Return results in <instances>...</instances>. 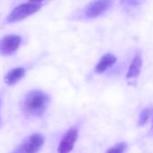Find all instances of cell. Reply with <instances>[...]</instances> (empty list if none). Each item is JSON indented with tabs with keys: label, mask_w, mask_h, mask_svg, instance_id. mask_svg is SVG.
Wrapping results in <instances>:
<instances>
[{
	"label": "cell",
	"mask_w": 153,
	"mask_h": 153,
	"mask_svg": "<svg viewBox=\"0 0 153 153\" xmlns=\"http://www.w3.org/2000/svg\"><path fill=\"white\" fill-rule=\"evenodd\" d=\"M49 104V97L47 93L33 90L28 92L24 99L23 108L26 113L33 117H40L44 114Z\"/></svg>",
	"instance_id": "1"
},
{
	"label": "cell",
	"mask_w": 153,
	"mask_h": 153,
	"mask_svg": "<svg viewBox=\"0 0 153 153\" xmlns=\"http://www.w3.org/2000/svg\"><path fill=\"white\" fill-rule=\"evenodd\" d=\"M41 8V4L36 3H24L17 5L13 8L5 19L6 23H13L20 22L34 13H36Z\"/></svg>",
	"instance_id": "2"
},
{
	"label": "cell",
	"mask_w": 153,
	"mask_h": 153,
	"mask_svg": "<svg viewBox=\"0 0 153 153\" xmlns=\"http://www.w3.org/2000/svg\"><path fill=\"white\" fill-rule=\"evenodd\" d=\"M45 143V138L40 134H33L29 136L13 153H38Z\"/></svg>",
	"instance_id": "3"
},
{
	"label": "cell",
	"mask_w": 153,
	"mask_h": 153,
	"mask_svg": "<svg viewBox=\"0 0 153 153\" xmlns=\"http://www.w3.org/2000/svg\"><path fill=\"white\" fill-rule=\"evenodd\" d=\"M113 0H94L84 9V16L87 19H93L105 13L112 5Z\"/></svg>",
	"instance_id": "4"
},
{
	"label": "cell",
	"mask_w": 153,
	"mask_h": 153,
	"mask_svg": "<svg viewBox=\"0 0 153 153\" xmlns=\"http://www.w3.org/2000/svg\"><path fill=\"white\" fill-rule=\"evenodd\" d=\"M22 37L17 34L5 35L0 39V54L2 56H11L20 48Z\"/></svg>",
	"instance_id": "5"
},
{
	"label": "cell",
	"mask_w": 153,
	"mask_h": 153,
	"mask_svg": "<svg viewBox=\"0 0 153 153\" xmlns=\"http://www.w3.org/2000/svg\"><path fill=\"white\" fill-rule=\"evenodd\" d=\"M78 138V130L77 128L69 129L65 134L63 136L57 149V153H70L74 149V146Z\"/></svg>",
	"instance_id": "6"
},
{
	"label": "cell",
	"mask_w": 153,
	"mask_h": 153,
	"mask_svg": "<svg viewBox=\"0 0 153 153\" xmlns=\"http://www.w3.org/2000/svg\"><path fill=\"white\" fill-rule=\"evenodd\" d=\"M142 67H143V57H142V54L138 52L135 54L129 65L126 74V80L129 82L136 81L137 78L140 76Z\"/></svg>",
	"instance_id": "7"
},
{
	"label": "cell",
	"mask_w": 153,
	"mask_h": 153,
	"mask_svg": "<svg viewBox=\"0 0 153 153\" xmlns=\"http://www.w3.org/2000/svg\"><path fill=\"white\" fill-rule=\"evenodd\" d=\"M117 56L111 53H108L106 55H104L100 61L98 62V64L96 65L95 67V71L98 74H103L105 73L107 70H108L111 66H113L116 62H117Z\"/></svg>",
	"instance_id": "8"
},
{
	"label": "cell",
	"mask_w": 153,
	"mask_h": 153,
	"mask_svg": "<svg viewBox=\"0 0 153 153\" xmlns=\"http://www.w3.org/2000/svg\"><path fill=\"white\" fill-rule=\"evenodd\" d=\"M25 69L23 67H16L12 70H10L5 75H4V82L7 85H14L16 84L20 80H22L25 75Z\"/></svg>",
	"instance_id": "9"
},
{
	"label": "cell",
	"mask_w": 153,
	"mask_h": 153,
	"mask_svg": "<svg viewBox=\"0 0 153 153\" xmlns=\"http://www.w3.org/2000/svg\"><path fill=\"white\" fill-rule=\"evenodd\" d=\"M150 116H151V109H149V108L144 109V110L141 113V115H140L139 125H140V126H143V125L148 121Z\"/></svg>",
	"instance_id": "10"
},
{
	"label": "cell",
	"mask_w": 153,
	"mask_h": 153,
	"mask_svg": "<svg viewBox=\"0 0 153 153\" xmlns=\"http://www.w3.org/2000/svg\"><path fill=\"white\" fill-rule=\"evenodd\" d=\"M126 149V145L125 143H119L108 151V153H124Z\"/></svg>",
	"instance_id": "11"
},
{
	"label": "cell",
	"mask_w": 153,
	"mask_h": 153,
	"mask_svg": "<svg viewBox=\"0 0 153 153\" xmlns=\"http://www.w3.org/2000/svg\"><path fill=\"white\" fill-rule=\"evenodd\" d=\"M44 0H30V2L31 3H36V4H41V2H43Z\"/></svg>",
	"instance_id": "12"
},
{
	"label": "cell",
	"mask_w": 153,
	"mask_h": 153,
	"mask_svg": "<svg viewBox=\"0 0 153 153\" xmlns=\"http://www.w3.org/2000/svg\"><path fill=\"white\" fill-rule=\"evenodd\" d=\"M0 107H1V100H0Z\"/></svg>",
	"instance_id": "13"
}]
</instances>
